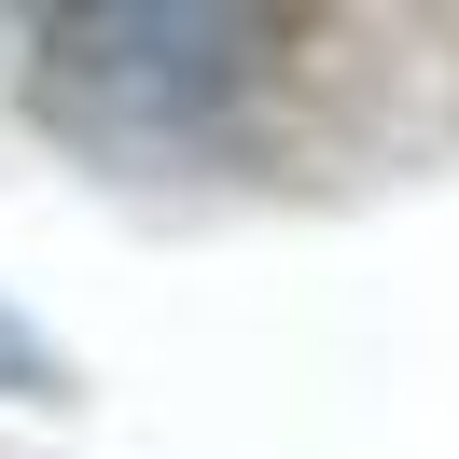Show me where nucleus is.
Returning a JSON list of instances; mask_svg holds the SVG:
<instances>
[{
    "instance_id": "f257e3e1",
    "label": "nucleus",
    "mask_w": 459,
    "mask_h": 459,
    "mask_svg": "<svg viewBox=\"0 0 459 459\" xmlns=\"http://www.w3.org/2000/svg\"><path fill=\"white\" fill-rule=\"evenodd\" d=\"M264 14H195V0H126V14H56L42 56H56V98L84 126H126V140H168L209 98L251 84Z\"/></svg>"
}]
</instances>
